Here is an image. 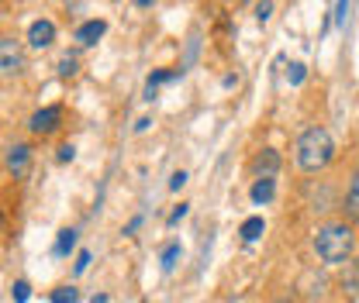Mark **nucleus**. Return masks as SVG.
I'll list each match as a JSON object with an SVG mask.
<instances>
[{
  "instance_id": "13",
  "label": "nucleus",
  "mask_w": 359,
  "mask_h": 303,
  "mask_svg": "<svg viewBox=\"0 0 359 303\" xmlns=\"http://www.w3.org/2000/svg\"><path fill=\"white\" fill-rule=\"evenodd\" d=\"M183 69H156L149 80H145V100H156V90L163 87V83H170V80H177Z\"/></svg>"
},
{
  "instance_id": "7",
  "label": "nucleus",
  "mask_w": 359,
  "mask_h": 303,
  "mask_svg": "<svg viewBox=\"0 0 359 303\" xmlns=\"http://www.w3.org/2000/svg\"><path fill=\"white\" fill-rule=\"evenodd\" d=\"M339 211H342V220H346V224H353V227L359 224V166L353 169L349 183H346V193H342Z\"/></svg>"
},
{
  "instance_id": "5",
  "label": "nucleus",
  "mask_w": 359,
  "mask_h": 303,
  "mask_svg": "<svg viewBox=\"0 0 359 303\" xmlns=\"http://www.w3.org/2000/svg\"><path fill=\"white\" fill-rule=\"evenodd\" d=\"M249 176L252 179H276L280 169H283V155L276 152V148H259V152H252V159H249Z\"/></svg>"
},
{
  "instance_id": "10",
  "label": "nucleus",
  "mask_w": 359,
  "mask_h": 303,
  "mask_svg": "<svg viewBox=\"0 0 359 303\" xmlns=\"http://www.w3.org/2000/svg\"><path fill=\"white\" fill-rule=\"evenodd\" d=\"M273 197H276V179H252V186H249V200H252L256 207H266Z\"/></svg>"
},
{
  "instance_id": "12",
  "label": "nucleus",
  "mask_w": 359,
  "mask_h": 303,
  "mask_svg": "<svg viewBox=\"0 0 359 303\" xmlns=\"http://www.w3.org/2000/svg\"><path fill=\"white\" fill-rule=\"evenodd\" d=\"M238 234H242V241L245 245H252V241H259L263 234H266V220L256 214V217H245L242 220V227H238Z\"/></svg>"
},
{
  "instance_id": "8",
  "label": "nucleus",
  "mask_w": 359,
  "mask_h": 303,
  "mask_svg": "<svg viewBox=\"0 0 359 303\" xmlns=\"http://www.w3.org/2000/svg\"><path fill=\"white\" fill-rule=\"evenodd\" d=\"M52 42H55V24L48 17H39L28 24V48L42 52V48H52Z\"/></svg>"
},
{
  "instance_id": "3",
  "label": "nucleus",
  "mask_w": 359,
  "mask_h": 303,
  "mask_svg": "<svg viewBox=\"0 0 359 303\" xmlns=\"http://www.w3.org/2000/svg\"><path fill=\"white\" fill-rule=\"evenodd\" d=\"M28 69V52L14 35H0V80H18Z\"/></svg>"
},
{
  "instance_id": "17",
  "label": "nucleus",
  "mask_w": 359,
  "mask_h": 303,
  "mask_svg": "<svg viewBox=\"0 0 359 303\" xmlns=\"http://www.w3.org/2000/svg\"><path fill=\"white\" fill-rule=\"evenodd\" d=\"M11 297H14V303H28V297H32V283H28V279H18L14 290H11Z\"/></svg>"
},
{
  "instance_id": "24",
  "label": "nucleus",
  "mask_w": 359,
  "mask_h": 303,
  "mask_svg": "<svg viewBox=\"0 0 359 303\" xmlns=\"http://www.w3.org/2000/svg\"><path fill=\"white\" fill-rule=\"evenodd\" d=\"M269 14H273V3H269V0H263V3L256 7V17H259V21L266 24V21H269Z\"/></svg>"
},
{
  "instance_id": "4",
  "label": "nucleus",
  "mask_w": 359,
  "mask_h": 303,
  "mask_svg": "<svg viewBox=\"0 0 359 303\" xmlns=\"http://www.w3.org/2000/svg\"><path fill=\"white\" fill-rule=\"evenodd\" d=\"M62 118H66L62 104H45V107H39L28 118V131L35 138H52V134H59V128H62Z\"/></svg>"
},
{
  "instance_id": "20",
  "label": "nucleus",
  "mask_w": 359,
  "mask_h": 303,
  "mask_svg": "<svg viewBox=\"0 0 359 303\" xmlns=\"http://www.w3.org/2000/svg\"><path fill=\"white\" fill-rule=\"evenodd\" d=\"M304 76H308V73H304V66H301V62H294V66H290V87H301V83H304Z\"/></svg>"
},
{
  "instance_id": "21",
  "label": "nucleus",
  "mask_w": 359,
  "mask_h": 303,
  "mask_svg": "<svg viewBox=\"0 0 359 303\" xmlns=\"http://www.w3.org/2000/svg\"><path fill=\"white\" fill-rule=\"evenodd\" d=\"M346 17H349V0H339V7H335V24L346 28Z\"/></svg>"
},
{
  "instance_id": "22",
  "label": "nucleus",
  "mask_w": 359,
  "mask_h": 303,
  "mask_svg": "<svg viewBox=\"0 0 359 303\" xmlns=\"http://www.w3.org/2000/svg\"><path fill=\"white\" fill-rule=\"evenodd\" d=\"M183 186H187V173H183V169H177V173L170 176V190L177 193V190H183Z\"/></svg>"
},
{
  "instance_id": "16",
  "label": "nucleus",
  "mask_w": 359,
  "mask_h": 303,
  "mask_svg": "<svg viewBox=\"0 0 359 303\" xmlns=\"http://www.w3.org/2000/svg\"><path fill=\"white\" fill-rule=\"evenodd\" d=\"M76 73H80V59L66 52V55L59 59V76H62V80H69V76H76Z\"/></svg>"
},
{
  "instance_id": "2",
  "label": "nucleus",
  "mask_w": 359,
  "mask_h": 303,
  "mask_svg": "<svg viewBox=\"0 0 359 303\" xmlns=\"http://www.w3.org/2000/svg\"><path fill=\"white\" fill-rule=\"evenodd\" d=\"M294 162H297V169L304 176L325 173L335 162V141H332L328 128L311 125V128L301 131L297 141H294Z\"/></svg>"
},
{
  "instance_id": "25",
  "label": "nucleus",
  "mask_w": 359,
  "mask_h": 303,
  "mask_svg": "<svg viewBox=\"0 0 359 303\" xmlns=\"http://www.w3.org/2000/svg\"><path fill=\"white\" fill-rule=\"evenodd\" d=\"M269 303H301V300H297L294 293H276V297H273Z\"/></svg>"
},
{
  "instance_id": "14",
  "label": "nucleus",
  "mask_w": 359,
  "mask_h": 303,
  "mask_svg": "<svg viewBox=\"0 0 359 303\" xmlns=\"http://www.w3.org/2000/svg\"><path fill=\"white\" fill-rule=\"evenodd\" d=\"M180 255H183V245L180 241H170L166 248H163V255H159V265H163V272H173L177 269Z\"/></svg>"
},
{
  "instance_id": "19",
  "label": "nucleus",
  "mask_w": 359,
  "mask_h": 303,
  "mask_svg": "<svg viewBox=\"0 0 359 303\" xmlns=\"http://www.w3.org/2000/svg\"><path fill=\"white\" fill-rule=\"evenodd\" d=\"M187 211H190V204H177V207L170 211V217H166V224H170V227H177L180 220L187 217Z\"/></svg>"
},
{
  "instance_id": "15",
  "label": "nucleus",
  "mask_w": 359,
  "mask_h": 303,
  "mask_svg": "<svg viewBox=\"0 0 359 303\" xmlns=\"http://www.w3.org/2000/svg\"><path fill=\"white\" fill-rule=\"evenodd\" d=\"M48 300L52 303H80V293H76V286H55L52 293H48Z\"/></svg>"
},
{
  "instance_id": "9",
  "label": "nucleus",
  "mask_w": 359,
  "mask_h": 303,
  "mask_svg": "<svg viewBox=\"0 0 359 303\" xmlns=\"http://www.w3.org/2000/svg\"><path fill=\"white\" fill-rule=\"evenodd\" d=\"M104 31H107V21H104V17H90V21H83V24L76 28V42L80 45H97L100 38H104Z\"/></svg>"
},
{
  "instance_id": "1",
  "label": "nucleus",
  "mask_w": 359,
  "mask_h": 303,
  "mask_svg": "<svg viewBox=\"0 0 359 303\" xmlns=\"http://www.w3.org/2000/svg\"><path fill=\"white\" fill-rule=\"evenodd\" d=\"M311 252L321 265H346L356 255V227L346 220L318 224L311 234Z\"/></svg>"
},
{
  "instance_id": "29",
  "label": "nucleus",
  "mask_w": 359,
  "mask_h": 303,
  "mask_svg": "<svg viewBox=\"0 0 359 303\" xmlns=\"http://www.w3.org/2000/svg\"><path fill=\"white\" fill-rule=\"evenodd\" d=\"M0 234H4V211H0Z\"/></svg>"
},
{
  "instance_id": "6",
  "label": "nucleus",
  "mask_w": 359,
  "mask_h": 303,
  "mask_svg": "<svg viewBox=\"0 0 359 303\" xmlns=\"http://www.w3.org/2000/svg\"><path fill=\"white\" fill-rule=\"evenodd\" d=\"M32 159H35L32 145L28 141H14L4 152V169H7V176H14V179H25V176L32 173Z\"/></svg>"
},
{
  "instance_id": "28",
  "label": "nucleus",
  "mask_w": 359,
  "mask_h": 303,
  "mask_svg": "<svg viewBox=\"0 0 359 303\" xmlns=\"http://www.w3.org/2000/svg\"><path fill=\"white\" fill-rule=\"evenodd\" d=\"M156 0H135V7H152Z\"/></svg>"
},
{
  "instance_id": "18",
  "label": "nucleus",
  "mask_w": 359,
  "mask_h": 303,
  "mask_svg": "<svg viewBox=\"0 0 359 303\" xmlns=\"http://www.w3.org/2000/svg\"><path fill=\"white\" fill-rule=\"evenodd\" d=\"M87 269H90V252L87 248H80V252H76V262H73V272H76V276H83Z\"/></svg>"
},
{
  "instance_id": "11",
  "label": "nucleus",
  "mask_w": 359,
  "mask_h": 303,
  "mask_svg": "<svg viewBox=\"0 0 359 303\" xmlns=\"http://www.w3.org/2000/svg\"><path fill=\"white\" fill-rule=\"evenodd\" d=\"M76 227H62L59 234H55V245H52V255L55 259H69L73 255V248H76Z\"/></svg>"
},
{
  "instance_id": "23",
  "label": "nucleus",
  "mask_w": 359,
  "mask_h": 303,
  "mask_svg": "<svg viewBox=\"0 0 359 303\" xmlns=\"http://www.w3.org/2000/svg\"><path fill=\"white\" fill-rule=\"evenodd\" d=\"M76 159V148L66 141V145H59V162H73Z\"/></svg>"
},
{
  "instance_id": "27",
  "label": "nucleus",
  "mask_w": 359,
  "mask_h": 303,
  "mask_svg": "<svg viewBox=\"0 0 359 303\" xmlns=\"http://www.w3.org/2000/svg\"><path fill=\"white\" fill-rule=\"evenodd\" d=\"M149 125H152V121H149V118H142V121H138V125H135V131H138V134H142V131H149Z\"/></svg>"
},
{
  "instance_id": "26",
  "label": "nucleus",
  "mask_w": 359,
  "mask_h": 303,
  "mask_svg": "<svg viewBox=\"0 0 359 303\" xmlns=\"http://www.w3.org/2000/svg\"><path fill=\"white\" fill-rule=\"evenodd\" d=\"M138 224H142V217H132V220L125 224V234H132V231H138Z\"/></svg>"
}]
</instances>
